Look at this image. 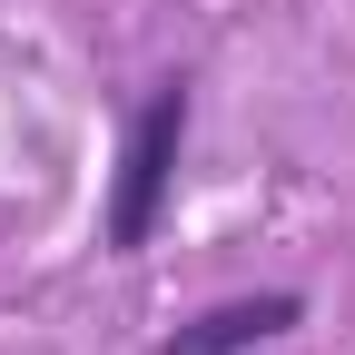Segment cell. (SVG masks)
Returning a JSON list of instances; mask_svg holds the SVG:
<instances>
[{
  "label": "cell",
  "instance_id": "1",
  "mask_svg": "<svg viewBox=\"0 0 355 355\" xmlns=\"http://www.w3.org/2000/svg\"><path fill=\"white\" fill-rule=\"evenodd\" d=\"M188 119H198L188 69L158 79L148 99H139V119H128V139H119L109 217H99V247H109V257H139V247L158 237V217H168V198H178V158H188Z\"/></svg>",
  "mask_w": 355,
  "mask_h": 355
},
{
  "label": "cell",
  "instance_id": "2",
  "mask_svg": "<svg viewBox=\"0 0 355 355\" xmlns=\"http://www.w3.org/2000/svg\"><path fill=\"white\" fill-rule=\"evenodd\" d=\"M306 326V296L296 286H257V296H217L198 306L178 336H158V355H257V345H277Z\"/></svg>",
  "mask_w": 355,
  "mask_h": 355
}]
</instances>
